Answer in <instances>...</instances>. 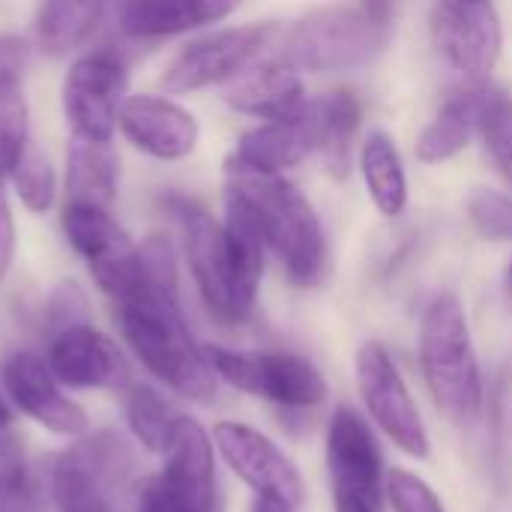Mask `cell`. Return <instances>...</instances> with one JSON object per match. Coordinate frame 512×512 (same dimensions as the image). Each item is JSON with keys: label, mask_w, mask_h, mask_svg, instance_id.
Wrapping results in <instances>:
<instances>
[{"label": "cell", "mask_w": 512, "mask_h": 512, "mask_svg": "<svg viewBox=\"0 0 512 512\" xmlns=\"http://www.w3.org/2000/svg\"><path fill=\"white\" fill-rule=\"evenodd\" d=\"M117 327L156 381L192 402H213L219 390V378L207 360L204 345L195 342L180 297L159 294L153 288H141L135 297L114 303Z\"/></svg>", "instance_id": "6da1fadb"}, {"label": "cell", "mask_w": 512, "mask_h": 512, "mask_svg": "<svg viewBox=\"0 0 512 512\" xmlns=\"http://www.w3.org/2000/svg\"><path fill=\"white\" fill-rule=\"evenodd\" d=\"M390 27V0L324 6L288 27L279 57L300 72H357L381 57Z\"/></svg>", "instance_id": "7a4b0ae2"}, {"label": "cell", "mask_w": 512, "mask_h": 512, "mask_svg": "<svg viewBox=\"0 0 512 512\" xmlns=\"http://www.w3.org/2000/svg\"><path fill=\"white\" fill-rule=\"evenodd\" d=\"M228 174L231 186H237L252 204L264 243L279 258L288 279L300 288L318 285L327 270V234L303 189L282 174Z\"/></svg>", "instance_id": "3957f363"}, {"label": "cell", "mask_w": 512, "mask_h": 512, "mask_svg": "<svg viewBox=\"0 0 512 512\" xmlns=\"http://www.w3.org/2000/svg\"><path fill=\"white\" fill-rule=\"evenodd\" d=\"M417 354L435 408L456 426L474 423L483 411V375L459 297L441 294L429 303Z\"/></svg>", "instance_id": "277c9868"}, {"label": "cell", "mask_w": 512, "mask_h": 512, "mask_svg": "<svg viewBox=\"0 0 512 512\" xmlns=\"http://www.w3.org/2000/svg\"><path fill=\"white\" fill-rule=\"evenodd\" d=\"M207 429L180 417L177 432L162 453V468L129 486V512H216V459Z\"/></svg>", "instance_id": "5b68a950"}, {"label": "cell", "mask_w": 512, "mask_h": 512, "mask_svg": "<svg viewBox=\"0 0 512 512\" xmlns=\"http://www.w3.org/2000/svg\"><path fill=\"white\" fill-rule=\"evenodd\" d=\"M132 453L114 432L81 435L66 447L48 474L57 512H117V495L129 492Z\"/></svg>", "instance_id": "8992f818"}, {"label": "cell", "mask_w": 512, "mask_h": 512, "mask_svg": "<svg viewBox=\"0 0 512 512\" xmlns=\"http://www.w3.org/2000/svg\"><path fill=\"white\" fill-rule=\"evenodd\" d=\"M204 351L219 381L276 408H315L327 399V381L306 357L222 345H204Z\"/></svg>", "instance_id": "52a82bcc"}, {"label": "cell", "mask_w": 512, "mask_h": 512, "mask_svg": "<svg viewBox=\"0 0 512 512\" xmlns=\"http://www.w3.org/2000/svg\"><path fill=\"white\" fill-rule=\"evenodd\" d=\"M279 39V24L258 21L210 30L189 39L165 66L162 87L168 93H195L213 84H228L258 63Z\"/></svg>", "instance_id": "ba28073f"}, {"label": "cell", "mask_w": 512, "mask_h": 512, "mask_svg": "<svg viewBox=\"0 0 512 512\" xmlns=\"http://www.w3.org/2000/svg\"><path fill=\"white\" fill-rule=\"evenodd\" d=\"M60 222L69 246L84 258L93 282L114 303L135 297L144 288L141 252L108 207L66 201Z\"/></svg>", "instance_id": "9c48e42d"}, {"label": "cell", "mask_w": 512, "mask_h": 512, "mask_svg": "<svg viewBox=\"0 0 512 512\" xmlns=\"http://www.w3.org/2000/svg\"><path fill=\"white\" fill-rule=\"evenodd\" d=\"M162 204L177 219V225L183 231V252H186L195 288H198L201 303L210 312V318H216L219 324H228V327L249 321V315L237 303V294L231 285L222 222H216L198 201L177 195V192L165 195Z\"/></svg>", "instance_id": "30bf717a"}, {"label": "cell", "mask_w": 512, "mask_h": 512, "mask_svg": "<svg viewBox=\"0 0 512 512\" xmlns=\"http://www.w3.org/2000/svg\"><path fill=\"white\" fill-rule=\"evenodd\" d=\"M357 390L369 411V417L381 426V432L411 459H429L432 441L420 408L393 363L390 351L381 342H366L357 351Z\"/></svg>", "instance_id": "8fae6325"}, {"label": "cell", "mask_w": 512, "mask_h": 512, "mask_svg": "<svg viewBox=\"0 0 512 512\" xmlns=\"http://www.w3.org/2000/svg\"><path fill=\"white\" fill-rule=\"evenodd\" d=\"M126 63L111 48H96L72 60L63 78V117L75 138L111 144L126 93Z\"/></svg>", "instance_id": "7c38bea8"}, {"label": "cell", "mask_w": 512, "mask_h": 512, "mask_svg": "<svg viewBox=\"0 0 512 512\" xmlns=\"http://www.w3.org/2000/svg\"><path fill=\"white\" fill-rule=\"evenodd\" d=\"M432 39L441 57L477 84L495 72L504 51V27L495 6L477 0H438Z\"/></svg>", "instance_id": "4fadbf2b"}, {"label": "cell", "mask_w": 512, "mask_h": 512, "mask_svg": "<svg viewBox=\"0 0 512 512\" xmlns=\"http://www.w3.org/2000/svg\"><path fill=\"white\" fill-rule=\"evenodd\" d=\"M327 474L333 498L384 504V459L369 423L348 405H339L327 426Z\"/></svg>", "instance_id": "5bb4252c"}, {"label": "cell", "mask_w": 512, "mask_h": 512, "mask_svg": "<svg viewBox=\"0 0 512 512\" xmlns=\"http://www.w3.org/2000/svg\"><path fill=\"white\" fill-rule=\"evenodd\" d=\"M213 444L225 465L255 492L267 498H279L291 507L303 501V477L294 462L258 429L222 420L213 426Z\"/></svg>", "instance_id": "9a60e30c"}, {"label": "cell", "mask_w": 512, "mask_h": 512, "mask_svg": "<svg viewBox=\"0 0 512 512\" xmlns=\"http://www.w3.org/2000/svg\"><path fill=\"white\" fill-rule=\"evenodd\" d=\"M3 387L12 405L42 429L60 438H81L90 429L87 411L63 393V384L48 369L45 357L18 351L3 363Z\"/></svg>", "instance_id": "2e32d148"}, {"label": "cell", "mask_w": 512, "mask_h": 512, "mask_svg": "<svg viewBox=\"0 0 512 512\" xmlns=\"http://www.w3.org/2000/svg\"><path fill=\"white\" fill-rule=\"evenodd\" d=\"M48 369L66 390H126L132 369L123 351L93 324H75L51 336Z\"/></svg>", "instance_id": "e0dca14e"}, {"label": "cell", "mask_w": 512, "mask_h": 512, "mask_svg": "<svg viewBox=\"0 0 512 512\" xmlns=\"http://www.w3.org/2000/svg\"><path fill=\"white\" fill-rule=\"evenodd\" d=\"M117 126L135 150L162 162L186 159L198 147V135H201V126L189 108H183L168 96H153V93L126 96L120 105Z\"/></svg>", "instance_id": "ac0fdd59"}, {"label": "cell", "mask_w": 512, "mask_h": 512, "mask_svg": "<svg viewBox=\"0 0 512 512\" xmlns=\"http://www.w3.org/2000/svg\"><path fill=\"white\" fill-rule=\"evenodd\" d=\"M315 114L312 99L291 117L264 120L255 129H246L228 159V171L249 174H285L297 168L309 153H315Z\"/></svg>", "instance_id": "d6986e66"}, {"label": "cell", "mask_w": 512, "mask_h": 512, "mask_svg": "<svg viewBox=\"0 0 512 512\" xmlns=\"http://www.w3.org/2000/svg\"><path fill=\"white\" fill-rule=\"evenodd\" d=\"M225 102L246 117L258 120H282L297 114L309 96L300 78V69H294L288 60H258L246 72H240L234 81L225 84Z\"/></svg>", "instance_id": "ffe728a7"}, {"label": "cell", "mask_w": 512, "mask_h": 512, "mask_svg": "<svg viewBox=\"0 0 512 512\" xmlns=\"http://www.w3.org/2000/svg\"><path fill=\"white\" fill-rule=\"evenodd\" d=\"M222 231H225V255H228V273H231L237 303L252 318L255 303H258V291H261V279H264L267 243H264V234H261V225H258L252 204L231 183L225 192Z\"/></svg>", "instance_id": "44dd1931"}, {"label": "cell", "mask_w": 512, "mask_h": 512, "mask_svg": "<svg viewBox=\"0 0 512 512\" xmlns=\"http://www.w3.org/2000/svg\"><path fill=\"white\" fill-rule=\"evenodd\" d=\"M243 0H126L120 30L132 39H168L228 18Z\"/></svg>", "instance_id": "7402d4cb"}, {"label": "cell", "mask_w": 512, "mask_h": 512, "mask_svg": "<svg viewBox=\"0 0 512 512\" xmlns=\"http://www.w3.org/2000/svg\"><path fill=\"white\" fill-rule=\"evenodd\" d=\"M492 90H495L492 84L480 81V84H471L468 90L453 93L420 132L417 159L426 165H441V162L456 159L480 132V120L492 99Z\"/></svg>", "instance_id": "603a6c76"}, {"label": "cell", "mask_w": 512, "mask_h": 512, "mask_svg": "<svg viewBox=\"0 0 512 512\" xmlns=\"http://www.w3.org/2000/svg\"><path fill=\"white\" fill-rule=\"evenodd\" d=\"M312 114H315V138L318 147L315 153L324 162V171L345 183L354 168V153L357 135H360V120H363V105L354 90H330L312 99Z\"/></svg>", "instance_id": "cb8c5ba5"}, {"label": "cell", "mask_w": 512, "mask_h": 512, "mask_svg": "<svg viewBox=\"0 0 512 512\" xmlns=\"http://www.w3.org/2000/svg\"><path fill=\"white\" fill-rule=\"evenodd\" d=\"M357 165L378 213L387 219L402 216L408 210V174L393 135H387L384 129L369 132L360 141Z\"/></svg>", "instance_id": "d4e9b609"}, {"label": "cell", "mask_w": 512, "mask_h": 512, "mask_svg": "<svg viewBox=\"0 0 512 512\" xmlns=\"http://www.w3.org/2000/svg\"><path fill=\"white\" fill-rule=\"evenodd\" d=\"M117 177L120 159L111 144L72 135L66 150V201L99 204L111 210L117 201Z\"/></svg>", "instance_id": "484cf974"}, {"label": "cell", "mask_w": 512, "mask_h": 512, "mask_svg": "<svg viewBox=\"0 0 512 512\" xmlns=\"http://www.w3.org/2000/svg\"><path fill=\"white\" fill-rule=\"evenodd\" d=\"M108 0H42L36 9V42L45 54L78 51L105 15Z\"/></svg>", "instance_id": "4316f807"}, {"label": "cell", "mask_w": 512, "mask_h": 512, "mask_svg": "<svg viewBox=\"0 0 512 512\" xmlns=\"http://www.w3.org/2000/svg\"><path fill=\"white\" fill-rule=\"evenodd\" d=\"M180 411L153 387L147 384H132L129 396H126V423L135 435V441L141 447H147L150 453H165L177 423H180Z\"/></svg>", "instance_id": "83f0119b"}, {"label": "cell", "mask_w": 512, "mask_h": 512, "mask_svg": "<svg viewBox=\"0 0 512 512\" xmlns=\"http://www.w3.org/2000/svg\"><path fill=\"white\" fill-rule=\"evenodd\" d=\"M18 201L30 210V213H48L57 201V171L51 165V159L42 150L27 147V153L21 156V162L15 165V171L9 174Z\"/></svg>", "instance_id": "f1b7e54d"}, {"label": "cell", "mask_w": 512, "mask_h": 512, "mask_svg": "<svg viewBox=\"0 0 512 512\" xmlns=\"http://www.w3.org/2000/svg\"><path fill=\"white\" fill-rule=\"evenodd\" d=\"M480 138L486 144V153L495 165V171L504 177V183L512 192V99L495 87L492 99L480 120Z\"/></svg>", "instance_id": "f546056e"}, {"label": "cell", "mask_w": 512, "mask_h": 512, "mask_svg": "<svg viewBox=\"0 0 512 512\" xmlns=\"http://www.w3.org/2000/svg\"><path fill=\"white\" fill-rule=\"evenodd\" d=\"M465 213L480 237L489 243H512V195L501 189L477 186L465 201Z\"/></svg>", "instance_id": "4dcf8cb0"}, {"label": "cell", "mask_w": 512, "mask_h": 512, "mask_svg": "<svg viewBox=\"0 0 512 512\" xmlns=\"http://www.w3.org/2000/svg\"><path fill=\"white\" fill-rule=\"evenodd\" d=\"M27 102L21 90L0 96V177H9L27 153Z\"/></svg>", "instance_id": "1f68e13d"}, {"label": "cell", "mask_w": 512, "mask_h": 512, "mask_svg": "<svg viewBox=\"0 0 512 512\" xmlns=\"http://www.w3.org/2000/svg\"><path fill=\"white\" fill-rule=\"evenodd\" d=\"M387 498L396 512H444L441 498L432 492L426 480L411 471L393 468L387 477Z\"/></svg>", "instance_id": "d6a6232c"}, {"label": "cell", "mask_w": 512, "mask_h": 512, "mask_svg": "<svg viewBox=\"0 0 512 512\" xmlns=\"http://www.w3.org/2000/svg\"><path fill=\"white\" fill-rule=\"evenodd\" d=\"M45 324L54 333L75 327V324H90V306H87V294L75 285V282H60L45 303Z\"/></svg>", "instance_id": "836d02e7"}, {"label": "cell", "mask_w": 512, "mask_h": 512, "mask_svg": "<svg viewBox=\"0 0 512 512\" xmlns=\"http://www.w3.org/2000/svg\"><path fill=\"white\" fill-rule=\"evenodd\" d=\"M30 60V45L24 36L3 33L0 36V96L21 90V78Z\"/></svg>", "instance_id": "e575fe53"}, {"label": "cell", "mask_w": 512, "mask_h": 512, "mask_svg": "<svg viewBox=\"0 0 512 512\" xmlns=\"http://www.w3.org/2000/svg\"><path fill=\"white\" fill-rule=\"evenodd\" d=\"M15 258V219L9 210V198L0 186V282L6 279Z\"/></svg>", "instance_id": "d590c367"}, {"label": "cell", "mask_w": 512, "mask_h": 512, "mask_svg": "<svg viewBox=\"0 0 512 512\" xmlns=\"http://www.w3.org/2000/svg\"><path fill=\"white\" fill-rule=\"evenodd\" d=\"M0 512H42L39 498H36V486L30 477H24L21 483H15L9 492L0 495Z\"/></svg>", "instance_id": "8d00e7d4"}, {"label": "cell", "mask_w": 512, "mask_h": 512, "mask_svg": "<svg viewBox=\"0 0 512 512\" xmlns=\"http://www.w3.org/2000/svg\"><path fill=\"white\" fill-rule=\"evenodd\" d=\"M15 444H18V438L12 435V408H9L6 396L0 393V453H6Z\"/></svg>", "instance_id": "74e56055"}, {"label": "cell", "mask_w": 512, "mask_h": 512, "mask_svg": "<svg viewBox=\"0 0 512 512\" xmlns=\"http://www.w3.org/2000/svg\"><path fill=\"white\" fill-rule=\"evenodd\" d=\"M249 512H294L291 504L279 501V498H267V495H255L252 501V510Z\"/></svg>", "instance_id": "f35d334b"}, {"label": "cell", "mask_w": 512, "mask_h": 512, "mask_svg": "<svg viewBox=\"0 0 512 512\" xmlns=\"http://www.w3.org/2000/svg\"><path fill=\"white\" fill-rule=\"evenodd\" d=\"M333 510L336 512H381L372 504H363V501H348V498H333Z\"/></svg>", "instance_id": "ab89813d"}, {"label": "cell", "mask_w": 512, "mask_h": 512, "mask_svg": "<svg viewBox=\"0 0 512 512\" xmlns=\"http://www.w3.org/2000/svg\"><path fill=\"white\" fill-rule=\"evenodd\" d=\"M507 297H510V303H512V261H510V267H507Z\"/></svg>", "instance_id": "60d3db41"}, {"label": "cell", "mask_w": 512, "mask_h": 512, "mask_svg": "<svg viewBox=\"0 0 512 512\" xmlns=\"http://www.w3.org/2000/svg\"><path fill=\"white\" fill-rule=\"evenodd\" d=\"M477 3H492V0H477Z\"/></svg>", "instance_id": "b9f144b4"}]
</instances>
